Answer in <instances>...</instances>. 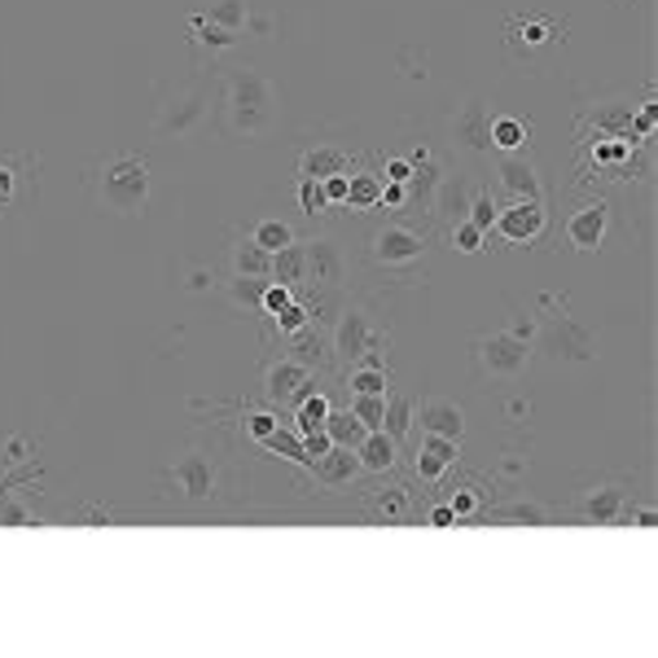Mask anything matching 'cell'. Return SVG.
I'll return each mask as SVG.
<instances>
[{
	"label": "cell",
	"mask_w": 658,
	"mask_h": 658,
	"mask_svg": "<svg viewBox=\"0 0 658 658\" xmlns=\"http://www.w3.org/2000/svg\"><path fill=\"white\" fill-rule=\"evenodd\" d=\"M276 118V92L259 66H228L224 70V97H219V123L237 140H254Z\"/></svg>",
	"instance_id": "obj_1"
},
{
	"label": "cell",
	"mask_w": 658,
	"mask_h": 658,
	"mask_svg": "<svg viewBox=\"0 0 658 658\" xmlns=\"http://www.w3.org/2000/svg\"><path fill=\"white\" fill-rule=\"evenodd\" d=\"M88 193H92V202H97L101 211H110V215H123V219L145 215L149 193H154L149 158L127 154V149L101 158V162L88 171Z\"/></svg>",
	"instance_id": "obj_2"
},
{
	"label": "cell",
	"mask_w": 658,
	"mask_h": 658,
	"mask_svg": "<svg viewBox=\"0 0 658 658\" xmlns=\"http://www.w3.org/2000/svg\"><path fill=\"white\" fill-rule=\"evenodd\" d=\"M531 355H535V347H531L526 338H518L513 329H496V333H483V338L474 342V364H478V373L491 377V382H513V377H522L526 364H531Z\"/></svg>",
	"instance_id": "obj_3"
},
{
	"label": "cell",
	"mask_w": 658,
	"mask_h": 658,
	"mask_svg": "<svg viewBox=\"0 0 658 658\" xmlns=\"http://www.w3.org/2000/svg\"><path fill=\"white\" fill-rule=\"evenodd\" d=\"M206 114H211V88H206L202 79H193V83H180L175 92L162 97L158 118H154V132L180 140V136H193V132L206 123Z\"/></svg>",
	"instance_id": "obj_4"
},
{
	"label": "cell",
	"mask_w": 658,
	"mask_h": 658,
	"mask_svg": "<svg viewBox=\"0 0 658 658\" xmlns=\"http://www.w3.org/2000/svg\"><path fill=\"white\" fill-rule=\"evenodd\" d=\"M426 246L430 237L417 232L412 224H399V219H386L373 237H368V263L386 268V272H404V268H417L426 259Z\"/></svg>",
	"instance_id": "obj_5"
},
{
	"label": "cell",
	"mask_w": 658,
	"mask_h": 658,
	"mask_svg": "<svg viewBox=\"0 0 658 658\" xmlns=\"http://www.w3.org/2000/svg\"><path fill=\"white\" fill-rule=\"evenodd\" d=\"M377 347H386V333L373 325L368 307H364V303H347V307L338 311V325H333V338H329L333 360L347 368V364H355L360 355H368V351H377Z\"/></svg>",
	"instance_id": "obj_6"
},
{
	"label": "cell",
	"mask_w": 658,
	"mask_h": 658,
	"mask_svg": "<svg viewBox=\"0 0 658 658\" xmlns=\"http://www.w3.org/2000/svg\"><path fill=\"white\" fill-rule=\"evenodd\" d=\"M491 197H504V202H544V189H540V167L526 149H509V154H496V184H491Z\"/></svg>",
	"instance_id": "obj_7"
},
{
	"label": "cell",
	"mask_w": 658,
	"mask_h": 658,
	"mask_svg": "<svg viewBox=\"0 0 658 658\" xmlns=\"http://www.w3.org/2000/svg\"><path fill=\"white\" fill-rule=\"evenodd\" d=\"M311 390H316L311 368H307L303 360H294V355H281V360H272V364L263 368V399H268V404L294 408V404L307 399Z\"/></svg>",
	"instance_id": "obj_8"
},
{
	"label": "cell",
	"mask_w": 658,
	"mask_h": 658,
	"mask_svg": "<svg viewBox=\"0 0 658 658\" xmlns=\"http://www.w3.org/2000/svg\"><path fill=\"white\" fill-rule=\"evenodd\" d=\"M540 351H544L548 360H557V364H561V360H592V338H588V329H579L575 316H566V307H561V311L544 316Z\"/></svg>",
	"instance_id": "obj_9"
},
{
	"label": "cell",
	"mask_w": 658,
	"mask_h": 658,
	"mask_svg": "<svg viewBox=\"0 0 658 658\" xmlns=\"http://www.w3.org/2000/svg\"><path fill=\"white\" fill-rule=\"evenodd\" d=\"M561 31H566V22H553V18H544V13H518V18H509V26H504V44H509V53H518V57H535V53H544V48H553L557 39H561Z\"/></svg>",
	"instance_id": "obj_10"
},
{
	"label": "cell",
	"mask_w": 658,
	"mask_h": 658,
	"mask_svg": "<svg viewBox=\"0 0 658 658\" xmlns=\"http://www.w3.org/2000/svg\"><path fill=\"white\" fill-rule=\"evenodd\" d=\"M605 232H610V206H605L601 197H588V202H579V206L566 215V241H570V250H579V254L601 250Z\"/></svg>",
	"instance_id": "obj_11"
},
{
	"label": "cell",
	"mask_w": 658,
	"mask_h": 658,
	"mask_svg": "<svg viewBox=\"0 0 658 658\" xmlns=\"http://www.w3.org/2000/svg\"><path fill=\"white\" fill-rule=\"evenodd\" d=\"M452 145L469 149V154H491V114H487L483 97H469L461 105V114L452 118Z\"/></svg>",
	"instance_id": "obj_12"
},
{
	"label": "cell",
	"mask_w": 658,
	"mask_h": 658,
	"mask_svg": "<svg viewBox=\"0 0 658 658\" xmlns=\"http://www.w3.org/2000/svg\"><path fill=\"white\" fill-rule=\"evenodd\" d=\"M171 483L184 500H211L215 496V461L206 452H184L171 465Z\"/></svg>",
	"instance_id": "obj_13"
},
{
	"label": "cell",
	"mask_w": 658,
	"mask_h": 658,
	"mask_svg": "<svg viewBox=\"0 0 658 658\" xmlns=\"http://www.w3.org/2000/svg\"><path fill=\"white\" fill-rule=\"evenodd\" d=\"M347 281V263L333 237H307V285L338 290Z\"/></svg>",
	"instance_id": "obj_14"
},
{
	"label": "cell",
	"mask_w": 658,
	"mask_h": 658,
	"mask_svg": "<svg viewBox=\"0 0 658 658\" xmlns=\"http://www.w3.org/2000/svg\"><path fill=\"white\" fill-rule=\"evenodd\" d=\"M504 241H535L544 232V202H509L496 211V224H491Z\"/></svg>",
	"instance_id": "obj_15"
},
{
	"label": "cell",
	"mask_w": 658,
	"mask_h": 658,
	"mask_svg": "<svg viewBox=\"0 0 658 658\" xmlns=\"http://www.w3.org/2000/svg\"><path fill=\"white\" fill-rule=\"evenodd\" d=\"M412 417L421 421V430H426V434H443V439H456V443H461V434H465V412H461V404H456V399L430 395V399L412 404Z\"/></svg>",
	"instance_id": "obj_16"
},
{
	"label": "cell",
	"mask_w": 658,
	"mask_h": 658,
	"mask_svg": "<svg viewBox=\"0 0 658 658\" xmlns=\"http://www.w3.org/2000/svg\"><path fill=\"white\" fill-rule=\"evenodd\" d=\"M623 509H627V487H623V483L588 487V491H583V500H579V513H583V522H592V526H610V522H619V518H623Z\"/></svg>",
	"instance_id": "obj_17"
},
{
	"label": "cell",
	"mask_w": 658,
	"mask_h": 658,
	"mask_svg": "<svg viewBox=\"0 0 658 658\" xmlns=\"http://www.w3.org/2000/svg\"><path fill=\"white\" fill-rule=\"evenodd\" d=\"M439 180H443V167H439L434 158L412 162V175L404 180V202H399V211H430Z\"/></svg>",
	"instance_id": "obj_18"
},
{
	"label": "cell",
	"mask_w": 658,
	"mask_h": 658,
	"mask_svg": "<svg viewBox=\"0 0 658 658\" xmlns=\"http://www.w3.org/2000/svg\"><path fill=\"white\" fill-rule=\"evenodd\" d=\"M355 162L342 145H311L298 154V175H311V180H329V175H347Z\"/></svg>",
	"instance_id": "obj_19"
},
{
	"label": "cell",
	"mask_w": 658,
	"mask_h": 658,
	"mask_svg": "<svg viewBox=\"0 0 658 658\" xmlns=\"http://www.w3.org/2000/svg\"><path fill=\"white\" fill-rule=\"evenodd\" d=\"M469 197H474V189H469V180L465 175H443L439 180V189H434V219H443V224H456V219H465V211H469Z\"/></svg>",
	"instance_id": "obj_20"
},
{
	"label": "cell",
	"mask_w": 658,
	"mask_h": 658,
	"mask_svg": "<svg viewBox=\"0 0 658 658\" xmlns=\"http://www.w3.org/2000/svg\"><path fill=\"white\" fill-rule=\"evenodd\" d=\"M311 474H316V483H325V487H347L355 474H360V456H355V447H329L325 456H316L311 461Z\"/></svg>",
	"instance_id": "obj_21"
},
{
	"label": "cell",
	"mask_w": 658,
	"mask_h": 658,
	"mask_svg": "<svg viewBox=\"0 0 658 658\" xmlns=\"http://www.w3.org/2000/svg\"><path fill=\"white\" fill-rule=\"evenodd\" d=\"M456 461V439H443V434H426L421 430V447H417V474L426 483H434L447 465Z\"/></svg>",
	"instance_id": "obj_22"
},
{
	"label": "cell",
	"mask_w": 658,
	"mask_h": 658,
	"mask_svg": "<svg viewBox=\"0 0 658 658\" xmlns=\"http://www.w3.org/2000/svg\"><path fill=\"white\" fill-rule=\"evenodd\" d=\"M228 263L237 276H272V250H263L254 237H237L228 250Z\"/></svg>",
	"instance_id": "obj_23"
},
{
	"label": "cell",
	"mask_w": 658,
	"mask_h": 658,
	"mask_svg": "<svg viewBox=\"0 0 658 658\" xmlns=\"http://www.w3.org/2000/svg\"><path fill=\"white\" fill-rule=\"evenodd\" d=\"M272 281H281V285H303L307 281V241H290V246H281V250H272Z\"/></svg>",
	"instance_id": "obj_24"
},
{
	"label": "cell",
	"mask_w": 658,
	"mask_h": 658,
	"mask_svg": "<svg viewBox=\"0 0 658 658\" xmlns=\"http://www.w3.org/2000/svg\"><path fill=\"white\" fill-rule=\"evenodd\" d=\"M395 452H399V443H395L386 430H368V434L360 439V447H355L360 469H368V474H386V469L395 465Z\"/></svg>",
	"instance_id": "obj_25"
},
{
	"label": "cell",
	"mask_w": 658,
	"mask_h": 658,
	"mask_svg": "<svg viewBox=\"0 0 658 658\" xmlns=\"http://www.w3.org/2000/svg\"><path fill=\"white\" fill-rule=\"evenodd\" d=\"M351 211H373L382 206V175L377 171H347V202Z\"/></svg>",
	"instance_id": "obj_26"
},
{
	"label": "cell",
	"mask_w": 658,
	"mask_h": 658,
	"mask_svg": "<svg viewBox=\"0 0 658 658\" xmlns=\"http://www.w3.org/2000/svg\"><path fill=\"white\" fill-rule=\"evenodd\" d=\"M368 509L386 522V526H399V522H408V491L399 487V483H390V487H377L373 496H368Z\"/></svg>",
	"instance_id": "obj_27"
},
{
	"label": "cell",
	"mask_w": 658,
	"mask_h": 658,
	"mask_svg": "<svg viewBox=\"0 0 658 658\" xmlns=\"http://www.w3.org/2000/svg\"><path fill=\"white\" fill-rule=\"evenodd\" d=\"M325 434H329L338 447H360V439H364L368 430H364V421H360L351 408H342V412H333V408H329V417H325Z\"/></svg>",
	"instance_id": "obj_28"
},
{
	"label": "cell",
	"mask_w": 658,
	"mask_h": 658,
	"mask_svg": "<svg viewBox=\"0 0 658 658\" xmlns=\"http://www.w3.org/2000/svg\"><path fill=\"white\" fill-rule=\"evenodd\" d=\"M268 281L272 276H228L224 281V290H228V298L237 303V307H250V311H259L263 307V290H268Z\"/></svg>",
	"instance_id": "obj_29"
},
{
	"label": "cell",
	"mask_w": 658,
	"mask_h": 658,
	"mask_svg": "<svg viewBox=\"0 0 658 658\" xmlns=\"http://www.w3.org/2000/svg\"><path fill=\"white\" fill-rule=\"evenodd\" d=\"M206 22H215V26H224V31H246V22H250V0H211L206 4Z\"/></svg>",
	"instance_id": "obj_30"
},
{
	"label": "cell",
	"mask_w": 658,
	"mask_h": 658,
	"mask_svg": "<svg viewBox=\"0 0 658 658\" xmlns=\"http://www.w3.org/2000/svg\"><path fill=\"white\" fill-rule=\"evenodd\" d=\"M382 430L399 443L412 430V399L408 395H386V412H382Z\"/></svg>",
	"instance_id": "obj_31"
},
{
	"label": "cell",
	"mask_w": 658,
	"mask_h": 658,
	"mask_svg": "<svg viewBox=\"0 0 658 658\" xmlns=\"http://www.w3.org/2000/svg\"><path fill=\"white\" fill-rule=\"evenodd\" d=\"M491 149L496 154L526 149V123L522 118H491Z\"/></svg>",
	"instance_id": "obj_32"
},
{
	"label": "cell",
	"mask_w": 658,
	"mask_h": 658,
	"mask_svg": "<svg viewBox=\"0 0 658 658\" xmlns=\"http://www.w3.org/2000/svg\"><path fill=\"white\" fill-rule=\"evenodd\" d=\"M294 408H298V417H294V421H298V434H307V430H325L329 399H325L320 390H311V395H307V399H298Z\"/></svg>",
	"instance_id": "obj_33"
},
{
	"label": "cell",
	"mask_w": 658,
	"mask_h": 658,
	"mask_svg": "<svg viewBox=\"0 0 658 658\" xmlns=\"http://www.w3.org/2000/svg\"><path fill=\"white\" fill-rule=\"evenodd\" d=\"M259 443H263L268 452H281V456H290V461H303V465H307V447H303V434H298V430H281V426H276V430H272V434H263Z\"/></svg>",
	"instance_id": "obj_34"
},
{
	"label": "cell",
	"mask_w": 658,
	"mask_h": 658,
	"mask_svg": "<svg viewBox=\"0 0 658 658\" xmlns=\"http://www.w3.org/2000/svg\"><path fill=\"white\" fill-rule=\"evenodd\" d=\"M491 518H500V522H526V526H544V522H548V509H544V504H531V500H509V504H500Z\"/></svg>",
	"instance_id": "obj_35"
},
{
	"label": "cell",
	"mask_w": 658,
	"mask_h": 658,
	"mask_svg": "<svg viewBox=\"0 0 658 658\" xmlns=\"http://www.w3.org/2000/svg\"><path fill=\"white\" fill-rule=\"evenodd\" d=\"M189 31H193V44H202V48H228V44H237V35L232 31H224V26H215V22H206V18H189Z\"/></svg>",
	"instance_id": "obj_36"
},
{
	"label": "cell",
	"mask_w": 658,
	"mask_h": 658,
	"mask_svg": "<svg viewBox=\"0 0 658 658\" xmlns=\"http://www.w3.org/2000/svg\"><path fill=\"white\" fill-rule=\"evenodd\" d=\"M250 237H254L263 250H281V246H290L298 232H294L290 224H281V219H259V224L250 228Z\"/></svg>",
	"instance_id": "obj_37"
},
{
	"label": "cell",
	"mask_w": 658,
	"mask_h": 658,
	"mask_svg": "<svg viewBox=\"0 0 658 658\" xmlns=\"http://www.w3.org/2000/svg\"><path fill=\"white\" fill-rule=\"evenodd\" d=\"M22 167H26V158H18V154H4V158H0V206H13V202H18Z\"/></svg>",
	"instance_id": "obj_38"
},
{
	"label": "cell",
	"mask_w": 658,
	"mask_h": 658,
	"mask_svg": "<svg viewBox=\"0 0 658 658\" xmlns=\"http://www.w3.org/2000/svg\"><path fill=\"white\" fill-rule=\"evenodd\" d=\"M298 206H303L307 215H325V211H329V193H325V180L298 175Z\"/></svg>",
	"instance_id": "obj_39"
},
{
	"label": "cell",
	"mask_w": 658,
	"mask_h": 658,
	"mask_svg": "<svg viewBox=\"0 0 658 658\" xmlns=\"http://www.w3.org/2000/svg\"><path fill=\"white\" fill-rule=\"evenodd\" d=\"M496 197H491V189H474V197H469V211H465V219H474L483 232H491V224H496Z\"/></svg>",
	"instance_id": "obj_40"
},
{
	"label": "cell",
	"mask_w": 658,
	"mask_h": 658,
	"mask_svg": "<svg viewBox=\"0 0 658 658\" xmlns=\"http://www.w3.org/2000/svg\"><path fill=\"white\" fill-rule=\"evenodd\" d=\"M351 412L364 421V430H382V412H386V395H351Z\"/></svg>",
	"instance_id": "obj_41"
},
{
	"label": "cell",
	"mask_w": 658,
	"mask_h": 658,
	"mask_svg": "<svg viewBox=\"0 0 658 658\" xmlns=\"http://www.w3.org/2000/svg\"><path fill=\"white\" fill-rule=\"evenodd\" d=\"M447 232H452V246L465 250V254L483 250V241H487V232H483L474 219H456V224H447Z\"/></svg>",
	"instance_id": "obj_42"
},
{
	"label": "cell",
	"mask_w": 658,
	"mask_h": 658,
	"mask_svg": "<svg viewBox=\"0 0 658 658\" xmlns=\"http://www.w3.org/2000/svg\"><path fill=\"white\" fill-rule=\"evenodd\" d=\"M276 329H281V338H294V333H303V329H311V311L303 307V303H290V307H281L276 316Z\"/></svg>",
	"instance_id": "obj_43"
},
{
	"label": "cell",
	"mask_w": 658,
	"mask_h": 658,
	"mask_svg": "<svg viewBox=\"0 0 658 658\" xmlns=\"http://www.w3.org/2000/svg\"><path fill=\"white\" fill-rule=\"evenodd\" d=\"M294 303V285H281V281H268V290H263V307L259 311H268V316H276L281 307H290Z\"/></svg>",
	"instance_id": "obj_44"
},
{
	"label": "cell",
	"mask_w": 658,
	"mask_h": 658,
	"mask_svg": "<svg viewBox=\"0 0 658 658\" xmlns=\"http://www.w3.org/2000/svg\"><path fill=\"white\" fill-rule=\"evenodd\" d=\"M382 180H390V184H404L408 175H412V162L408 158H395V154H386V162H382V171H377Z\"/></svg>",
	"instance_id": "obj_45"
},
{
	"label": "cell",
	"mask_w": 658,
	"mask_h": 658,
	"mask_svg": "<svg viewBox=\"0 0 658 658\" xmlns=\"http://www.w3.org/2000/svg\"><path fill=\"white\" fill-rule=\"evenodd\" d=\"M0 526H39V522H35L18 500H4V504H0Z\"/></svg>",
	"instance_id": "obj_46"
},
{
	"label": "cell",
	"mask_w": 658,
	"mask_h": 658,
	"mask_svg": "<svg viewBox=\"0 0 658 658\" xmlns=\"http://www.w3.org/2000/svg\"><path fill=\"white\" fill-rule=\"evenodd\" d=\"M303 447H307V465H311L316 456H325V452L333 447V439H329L325 430H307V434H303Z\"/></svg>",
	"instance_id": "obj_47"
},
{
	"label": "cell",
	"mask_w": 658,
	"mask_h": 658,
	"mask_svg": "<svg viewBox=\"0 0 658 658\" xmlns=\"http://www.w3.org/2000/svg\"><path fill=\"white\" fill-rule=\"evenodd\" d=\"M4 452H9V456H4V465H13V461H26V456H31V443H26V439H18V434H9V439H4Z\"/></svg>",
	"instance_id": "obj_48"
},
{
	"label": "cell",
	"mask_w": 658,
	"mask_h": 658,
	"mask_svg": "<svg viewBox=\"0 0 658 658\" xmlns=\"http://www.w3.org/2000/svg\"><path fill=\"white\" fill-rule=\"evenodd\" d=\"M276 426H281V421H276L272 412H254V417H250V434H254V439H263V434H272Z\"/></svg>",
	"instance_id": "obj_49"
},
{
	"label": "cell",
	"mask_w": 658,
	"mask_h": 658,
	"mask_svg": "<svg viewBox=\"0 0 658 658\" xmlns=\"http://www.w3.org/2000/svg\"><path fill=\"white\" fill-rule=\"evenodd\" d=\"M619 522H636V526H654L658 522V513L649 509V504H640V509H623V518Z\"/></svg>",
	"instance_id": "obj_50"
},
{
	"label": "cell",
	"mask_w": 658,
	"mask_h": 658,
	"mask_svg": "<svg viewBox=\"0 0 658 658\" xmlns=\"http://www.w3.org/2000/svg\"><path fill=\"white\" fill-rule=\"evenodd\" d=\"M325 193H329V206L347 202V175H329V180H325Z\"/></svg>",
	"instance_id": "obj_51"
},
{
	"label": "cell",
	"mask_w": 658,
	"mask_h": 658,
	"mask_svg": "<svg viewBox=\"0 0 658 658\" xmlns=\"http://www.w3.org/2000/svg\"><path fill=\"white\" fill-rule=\"evenodd\" d=\"M474 509H478V496H474V491H461V496L452 500V513H456V518H469Z\"/></svg>",
	"instance_id": "obj_52"
},
{
	"label": "cell",
	"mask_w": 658,
	"mask_h": 658,
	"mask_svg": "<svg viewBox=\"0 0 658 658\" xmlns=\"http://www.w3.org/2000/svg\"><path fill=\"white\" fill-rule=\"evenodd\" d=\"M430 522H434V526H452V522H456L452 504H434V509H430Z\"/></svg>",
	"instance_id": "obj_53"
},
{
	"label": "cell",
	"mask_w": 658,
	"mask_h": 658,
	"mask_svg": "<svg viewBox=\"0 0 658 658\" xmlns=\"http://www.w3.org/2000/svg\"><path fill=\"white\" fill-rule=\"evenodd\" d=\"M211 281H215V276H211L206 268H197V272H193V281H189V290H206Z\"/></svg>",
	"instance_id": "obj_54"
},
{
	"label": "cell",
	"mask_w": 658,
	"mask_h": 658,
	"mask_svg": "<svg viewBox=\"0 0 658 658\" xmlns=\"http://www.w3.org/2000/svg\"><path fill=\"white\" fill-rule=\"evenodd\" d=\"M13 483H26V478H0V504L9 500V487H13Z\"/></svg>",
	"instance_id": "obj_55"
}]
</instances>
